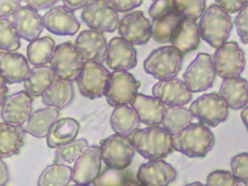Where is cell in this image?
<instances>
[{
    "mask_svg": "<svg viewBox=\"0 0 248 186\" xmlns=\"http://www.w3.org/2000/svg\"><path fill=\"white\" fill-rule=\"evenodd\" d=\"M129 139L136 153L149 160L164 159L174 151L172 135L160 125L138 128Z\"/></svg>",
    "mask_w": 248,
    "mask_h": 186,
    "instance_id": "6da1fadb",
    "label": "cell"
},
{
    "mask_svg": "<svg viewBox=\"0 0 248 186\" xmlns=\"http://www.w3.org/2000/svg\"><path fill=\"white\" fill-rule=\"evenodd\" d=\"M173 148L191 158L204 157L214 147L215 137L209 127L202 123H191L172 136Z\"/></svg>",
    "mask_w": 248,
    "mask_h": 186,
    "instance_id": "7a4b0ae2",
    "label": "cell"
},
{
    "mask_svg": "<svg viewBox=\"0 0 248 186\" xmlns=\"http://www.w3.org/2000/svg\"><path fill=\"white\" fill-rule=\"evenodd\" d=\"M201 38L208 45L217 48L226 43L233 28L231 15L217 4L206 8L199 19Z\"/></svg>",
    "mask_w": 248,
    "mask_h": 186,
    "instance_id": "3957f363",
    "label": "cell"
},
{
    "mask_svg": "<svg viewBox=\"0 0 248 186\" xmlns=\"http://www.w3.org/2000/svg\"><path fill=\"white\" fill-rule=\"evenodd\" d=\"M182 57L174 46L157 47L144 61L143 68L158 81L177 78L182 66Z\"/></svg>",
    "mask_w": 248,
    "mask_h": 186,
    "instance_id": "277c9868",
    "label": "cell"
},
{
    "mask_svg": "<svg viewBox=\"0 0 248 186\" xmlns=\"http://www.w3.org/2000/svg\"><path fill=\"white\" fill-rule=\"evenodd\" d=\"M217 76L225 79L241 77L246 68L245 51L234 41H227L212 55Z\"/></svg>",
    "mask_w": 248,
    "mask_h": 186,
    "instance_id": "5b68a950",
    "label": "cell"
},
{
    "mask_svg": "<svg viewBox=\"0 0 248 186\" xmlns=\"http://www.w3.org/2000/svg\"><path fill=\"white\" fill-rule=\"evenodd\" d=\"M102 161L111 169L124 170L133 161L136 151L129 137L114 133L102 140L100 145Z\"/></svg>",
    "mask_w": 248,
    "mask_h": 186,
    "instance_id": "8992f818",
    "label": "cell"
},
{
    "mask_svg": "<svg viewBox=\"0 0 248 186\" xmlns=\"http://www.w3.org/2000/svg\"><path fill=\"white\" fill-rule=\"evenodd\" d=\"M192 116L207 127L217 128L227 120L229 108L218 93H205L194 100L189 108Z\"/></svg>",
    "mask_w": 248,
    "mask_h": 186,
    "instance_id": "52a82bcc",
    "label": "cell"
},
{
    "mask_svg": "<svg viewBox=\"0 0 248 186\" xmlns=\"http://www.w3.org/2000/svg\"><path fill=\"white\" fill-rule=\"evenodd\" d=\"M57 78L77 81L84 66L85 61L72 42H64L56 46L49 62Z\"/></svg>",
    "mask_w": 248,
    "mask_h": 186,
    "instance_id": "ba28073f",
    "label": "cell"
},
{
    "mask_svg": "<svg viewBox=\"0 0 248 186\" xmlns=\"http://www.w3.org/2000/svg\"><path fill=\"white\" fill-rule=\"evenodd\" d=\"M81 18L91 30L113 33L119 24V14L107 0H91L83 9Z\"/></svg>",
    "mask_w": 248,
    "mask_h": 186,
    "instance_id": "9c48e42d",
    "label": "cell"
},
{
    "mask_svg": "<svg viewBox=\"0 0 248 186\" xmlns=\"http://www.w3.org/2000/svg\"><path fill=\"white\" fill-rule=\"evenodd\" d=\"M111 72L102 63L85 62L77 79L79 92L91 100L102 98L106 93Z\"/></svg>",
    "mask_w": 248,
    "mask_h": 186,
    "instance_id": "30bf717a",
    "label": "cell"
},
{
    "mask_svg": "<svg viewBox=\"0 0 248 186\" xmlns=\"http://www.w3.org/2000/svg\"><path fill=\"white\" fill-rule=\"evenodd\" d=\"M217 77L212 56L200 52L183 74V81L192 93H203L210 89Z\"/></svg>",
    "mask_w": 248,
    "mask_h": 186,
    "instance_id": "8fae6325",
    "label": "cell"
},
{
    "mask_svg": "<svg viewBox=\"0 0 248 186\" xmlns=\"http://www.w3.org/2000/svg\"><path fill=\"white\" fill-rule=\"evenodd\" d=\"M140 86L141 83L128 71H113L104 96L107 103L113 107L130 105Z\"/></svg>",
    "mask_w": 248,
    "mask_h": 186,
    "instance_id": "7c38bea8",
    "label": "cell"
},
{
    "mask_svg": "<svg viewBox=\"0 0 248 186\" xmlns=\"http://www.w3.org/2000/svg\"><path fill=\"white\" fill-rule=\"evenodd\" d=\"M117 29L120 37L132 46L145 45L152 38V23L140 11L124 15Z\"/></svg>",
    "mask_w": 248,
    "mask_h": 186,
    "instance_id": "4fadbf2b",
    "label": "cell"
},
{
    "mask_svg": "<svg viewBox=\"0 0 248 186\" xmlns=\"http://www.w3.org/2000/svg\"><path fill=\"white\" fill-rule=\"evenodd\" d=\"M102 159L99 145H89L74 163L72 181L77 185L90 186L102 172Z\"/></svg>",
    "mask_w": 248,
    "mask_h": 186,
    "instance_id": "5bb4252c",
    "label": "cell"
},
{
    "mask_svg": "<svg viewBox=\"0 0 248 186\" xmlns=\"http://www.w3.org/2000/svg\"><path fill=\"white\" fill-rule=\"evenodd\" d=\"M0 108L3 122L23 126L33 113V97L25 91L13 93L5 98Z\"/></svg>",
    "mask_w": 248,
    "mask_h": 186,
    "instance_id": "9a60e30c",
    "label": "cell"
},
{
    "mask_svg": "<svg viewBox=\"0 0 248 186\" xmlns=\"http://www.w3.org/2000/svg\"><path fill=\"white\" fill-rule=\"evenodd\" d=\"M152 93L166 107L185 106L192 101V92L178 78L159 80L153 87Z\"/></svg>",
    "mask_w": 248,
    "mask_h": 186,
    "instance_id": "2e32d148",
    "label": "cell"
},
{
    "mask_svg": "<svg viewBox=\"0 0 248 186\" xmlns=\"http://www.w3.org/2000/svg\"><path fill=\"white\" fill-rule=\"evenodd\" d=\"M43 27L56 35H75L80 29V23L74 12L64 6H54L42 16Z\"/></svg>",
    "mask_w": 248,
    "mask_h": 186,
    "instance_id": "e0dca14e",
    "label": "cell"
},
{
    "mask_svg": "<svg viewBox=\"0 0 248 186\" xmlns=\"http://www.w3.org/2000/svg\"><path fill=\"white\" fill-rule=\"evenodd\" d=\"M105 62L112 71H129L138 65V53L134 46L116 36L108 42Z\"/></svg>",
    "mask_w": 248,
    "mask_h": 186,
    "instance_id": "ac0fdd59",
    "label": "cell"
},
{
    "mask_svg": "<svg viewBox=\"0 0 248 186\" xmlns=\"http://www.w3.org/2000/svg\"><path fill=\"white\" fill-rule=\"evenodd\" d=\"M75 46L85 62L103 63L106 59L108 42L105 35L94 30H84L77 37Z\"/></svg>",
    "mask_w": 248,
    "mask_h": 186,
    "instance_id": "d6986e66",
    "label": "cell"
},
{
    "mask_svg": "<svg viewBox=\"0 0 248 186\" xmlns=\"http://www.w3.org/2000/svg\"><path fill=\"white\" fill-rule=\"evenodd\" d=\"M177 178V170L170 163L150 160L141 165L137 173L138 182L143 186H169Z\"/></svg>",
    "mask_w": 248,
    "mask_h": 186,
    "instance_id": "ffe728a7",
    "label": "cell"
},
{
    "mask_svg": "<svg viewBox=\"0 0 248 186\" xmlns=\"http://www.w3.org/2000/svg\"><path fill=\"white\" fill-rule=\"evenodd\" d=\"M12 17V23L21 39L31 42L42 34V16L38 12L27 6H21Z\"/></svg>",
    "mask_w": 248,
    "mask_h": 186,
    "instance_id": "44dd1931",
    "label": "cell"
},
{
    "mask_svg": "<svg viewBox=\"0 0 248 186\" xmlns=\"http://www.w3.org/2000/svg\"><path fill=\"white\" fill-rule=\"evenodd\" d=\"M130 106L135 111L140 122L148 127L160 125L166 109V106L157 98L142 93L136 94L130 103Z\"/></svg>",
    "mask_w": 248,
    "mask_h": 186,
    "instance_id": "7402d4cb",
    "label": "cell"
},
{
    "mask_svg": "<svg viewBox=\"0 0 248 186\" xmlns=\"http://www.w3.org/2000/svg\"><path fill=\"white\" fill-rule=\"evenodd\" d=\"M30 71L29 62L23 54L0 51V76L8 85L24 81Z\"/></svg>",
    "mask_w": 248,
    "mask_h": 186,
    "instance_id": "603a6c76",
    "label": "cell"
},
{
    "mask_svg": "<svg viewBox=\"0 0 248 186\" xmlns=\"http://www.w3.org/2000/svg\"><path fill=\"white\" fill-rule=\"evenodd\" d=\"M201 42L198 23L192 20L182 19L175 28L170 43L181 55H185L196 49Z\"/></svg>",
    "mask_w": 248,
    "mask_h": 186,
    "instance_id": "cb8c5ba5",
    "label": "cell"
},
{
    "mask_svg": "<svg viewBox=\"0 0 248 186\" xmlns=\"http://www.w3.org/2000/svg\"><path fill=\"white\" fill-rule=\"evenodd\" d=\"M218 94L228 108L242 110L248 105V81L241 77L225 78L221 83Z\"/></svg>",
    "mask_w": 248,
    "mask_h": 186,
    "instance_id": "d4e9b609",
    "label": "cell"
},
{
    "mask_svg": "<svg viewBox=\"0 0 248 186\" xmlns=\"http://www.w3.org/2000/svg\"><path fill=\"white\" fill-rule=\"evenodd\" d=\"M80 129L79 122L72 117L59 118L51 125L46 137L49 148H57L61 145L78 138Z\"/></svg>",
    "mask_w": 248,
    "mask_h": 186,
    "instance_id": "484cf974",
    "label": "cell"
},
{
    "mask_svg": "<svg viewBox=\"0 0 248 186\" xmlns=\"http://www.w3.org/2000/svg\"><path fill=\"white\" fill-rule=\"evenodd\" d=\"M61 111L54 107L41 108L33 112L25 124L23 129L35 138H46L51 125L60 118Z\"/></svg>",
    "mask_w": 248,
    "mask_h": 186,
    "instance_id": "4316f807",
    "label": "cell"
},
{
    "mask_svg": "<svg viewBox=\"0 0 248 186\" xmlns=\"http://www.w3.org/2000/svg\"><path fill=\"white\" fill-rule=\"evenodd\" d=\"M74 82L57 78L42 94L41 99L46 107L62 110L70 105L75 97Z\"/></svg>",
    "mask_w": 248,
    "mask_h": 186,
    "instance_id": "83f0119b",
    "label": "cell"
},
{
    "mask_svg": "<svg viewBox=\"0 0 248 186\" xmlns=\"http://www.w3.org/2000/svg\"><path fill=\"white\" fill-rule=\"evenodd\" d=\"M25 131L23 126L6 122L0 123V157L7 158L18 155L24 144Z\"/></svg>",
    "mask_w": 248,
    "mask_h": 186,
    "instance_id": "f1b7e54d",
    "label": "cell"
},
{
    "mask_svg": "<svg viewBox=\"0 0 248 186\" xmlns=\"http://www.w3.org/2000/svg\"><path fill=\"white\" fill-rule=\"evenodd\" d=\"M55 79V73L50 66H36L31 69L28 77L23 81L24 91L33 98L41 97Z\"/></svg>",
    "mask_w": 248,
    "mask_h": 186,
    "instance_id": "f546056e",
    "label": "cell"
},
{
    "mask_svg": "<svg viewBox=\"0 0 248 186\" xmlns=\"http://www.w3.org/2000/svg\"><path fill=\"white\" fill-rule=\"evenodd\" d=\"M140 120L130 105H117L111 116V126L114 132L129 137L140 127Z\"/></svg>",
    "mask_w": 248,
    "mask_h": 186,
    "instance_id": "4dcf8cb0",
    "label": "cell"
},
{
    "mask_svg": "<svg viewBox=\"0 0 248 186\" xmlns=\"http://www.w3.org/2000/svg\"><path fill=\"white\" fill-rule=\"evenodd\" d=\"M55 47V41L50 36L38 37L29 42L26 48V59L34 67L46 65L53 55Z\"/></svg>",
    "mask_w": 248,
    "mask_h": 186,
    "instance_id": "1f68e13d",
    "label": "cell"
},
{
    "mask_svg": "<svg viewBox=\"0 0 248 186\" xmlns=\"http://www.w3.org/2000/svg\"><path fill=\"white\" fill-rule=\"evenodd\" d=\"M193 118L191 110L185 106L166 107L160 126L167 129L173 136L188 127L192 123Z\"/></svg>",
    "mask_w": 248,
    "mask_h": 186,
    "instance_id": "d6a6232c",
    "label": "cell"
},
{
    "mask_svg": "<svg viewBox=\"0 0 248 186\" xmlns=\"http://www.w3.org/2000/svg\"><path fill=\"white\" fill-rule=\"evenodd\" d=\"M73 170L69 165L53 163L39 175L37 186H68L72 182Z\"/></svg>",
    "mask_w": 248,
    "mask_h": 186,
    "instance_id": "836d02e7",
    "label": "cell"
},
{
    "mask_svg": "<svg viewBox=\"0 0 248 186\" xmlns=\"http://www.w3.org/2000/svg\"><path fill=\"white\" fill-rule=\"evenodd\" d=\"M182 19L179 14L172 12L162 18L153 20L152 38L154 41L160 44L170 43L172 34Z\"/></svg>",
    "mask_w": 248,
    "mask_h": 186,
    "instance_id": "e575fe53",
    "label": "cell"
},
{
    "mask_svg": "<svg viewBox=\"0 0 248 186\" xmlns=\"http://www.w3.org/2000/svg\"><path fill=\"white\" fill-rule=\"evenodd\" d=\"M89 146V141L85 139H76L66 144L57 147L54 163L71 165L82 155Z\"/></svg>",
    "mask_w": 248,
    "mask_h": 186,
    "instance_id": "d590c367",
    "label": "cell"
},
{
    "mask_svg": "<svg viewBox=\"0 0 248 186\" xmlns=\"http://www.w3.org/2000/svg\"><path fill=\"white\" fill-rule=\"evenodd\" d=\"M21 47V38L9 18H0V51L16 52Z\"/></svg>",
    "mask_w": 248,
    "mask_h": 186,
    "instance_id": "8d00e7d4",
    "label": "cell"
},
{
    "mask_svg": "<svg viewBox=\"0 0 248 186\" xmlns=\"http://www.w3.org/2000/svg\"><path fill=\"white\" fill-rule=\"evenodd\" d=\"M172 8L181 18L197 22L206 9V0H172Z\"/></svg>",
    "mask_w": 248,
    "mask_h": 186,
    "instance_id": "74e56055",
    "label": "cell"
},
{
    "mask_svg": "<svg viewBox=\"0 0 248 186\" xmlns=\"http://www.w3.org/2000/svg\"><path fill=\"white\" fill-rule=\"evenodd\" d=\"M124 170L111 169L107 167L93 182V186H124L128 180Z\"/></svg>",
    "mask_w": 248,
    "mask_h": 186,
    "instance_id": "f35d334b",
    "label": "cell"
},
{
    "mask_svg": "<svg viewBox=\"0 0 248 186\" xmlns=\"http://www.w3.org/2000/svg\"><path fill=\"white\" fill-rule=\"evenodd\" d=\"M232 174L243 185L248 184V155L244 152L232 157L231 162Z\"/></svg>",
    "mask_w": 248,
    "mask_h": 186,
    "instance_id": "ab89813d",
    "label": "cell"
},
{
    "mask_svg": "<svg viewBox=\"0 0 248 186\" xmlns=\"http://www.w3.org/2000/svg\"><path fill=\"white\" fill-rule=\"evenodd\" d=\"M206 186H244L231 171L215 170L208 175L206 179Z\"/></svg>",
    "mask_w": 248,
    "mask_h": 186,
    "instance_id": "60d3db41",
    "label": "cell"
},
{
    "mask_svg": "<svg viewBox=\"0 0 248 186\" xmlns=\"http://www.w3.org/2000/svg\"><path fill=\"white\" fill-rule=\"evenodd\" d=\"M248 4L246 5L240 12H238L235 19L234 25L236 28L237 34L239 35L241 41L244 44L248 43Z\"/></svg>",
    "mask_w": 248,
    "mask_h": 186,
    "instance_id": "b9f144b4",
    "label": "cell"
},
{
    "mask_svg": "<svg viewBox=\"0 0 248 186\" xmlns=\"http://www.w3.org/2000/svg\"><path fill=\"white\" fill-rule=\"evenodd\" d=\"M172 12H174L172 8V0H155L150 6L148 11L153 20L162 18Z\"/></svg>",
    "mask_w": 248,
    "mask_h": 186,
    "instance_id": "7bdbcfd3",
    "label": "cell"
},
{
    "mask_svg": "<svg viewBox=\"0 0 248 186\" xmlns=\"http://www.w3.org/2000/svg\"><path fill=\"white\" fill-rule=\"evenodd\" d=\"M117 12H132L142 4L143 0H107Z\"/></svg>",
    "mask_w": 248,
    "mask_h": 186,
    "instance_id": "ee69618b",
    "label": "cell"
},
{
    "mask_svg": "<svg viewBox=\"0 0 248 186\" xmlns=\"http://www.w3.org/2000/svg\"><path fill=\"white\" fill-rule=\"evenodd\" d=\"M216 4L223 9L228 14H235L240 12L246 5L248 0H215Z\"/></svg>",
    "mask_w": 248,
    "mask_h": 186,
    "instance_id": "f6af8a7d",
    "label": "cell"
},
{
    "mask_svg": "<svg viewBox=\"0 0 248 186\" xmlns=\"http://www.w3.org/2000/svg\"><path fill=\"white\" fill-rule=\"evenodd\" d=\"M23 0H0V18H9L22 6Z\"/></svg>",
    "mask_w": 248,
    "mask_h": 186,
    "instance_id": "bcb514c9",
    "label": "cell"
},
{
    "mask_svg": "<svg viewBox=\"0 0 248 186\" xmlns=\"http://www.w3.org/2000/svg\"><path fill=\"white\" fill-rule=\"evenodd\" d=\"M25 6L36 12L53 8L60 0H23Z\"/></svg>",
    "mask_w": 248,
    "mask_h": 186,
    "instance_id": "7dc6e473",
    "label": "cell"
},
{
    "mask_svg": "<svg viewBox=\"0 0 248 186\" xmlns=\"http://www.w3.org/2000/svg\"><path fill=\"white\" fill-rule=\"evenodd\" d=\"M91 0H62L63 6L71 12L79 11L84 9Z\"/></svg>",
    "mask_w": 248,
    "mask_h": 186,
    "instance_id": "c3c4849f",
    "label": "cell"
},
{
    "mask_svg": "<svg viewBox=\"0 0 248 186\" xmlns=\"http://www.w3.org/2000/svg\"><path fill=\"white\" fill-rule=\"evenodd\" d=\"M10 182V171L8 165L0 157V186H5Z\"/></svg>",
    "mask_w": 248,
    "mask_h": 186,
    "instance_id": "681fc988",
    "label": "cell"
},
{
    "mask_svg": "<svg viewBox=\"0 0 248 186\" xmlns=\"http://www.w3.org/2000/svg\"><path fill=\"white\" fill-rule=\"evenodd\" d=\"M8 93H9L8 84L3 79V78L0 76V107L3 104L5 98L8 96Z\"/></svg>",
    "mask_w": 248,
    "mask_h": 186,
    "instance_id": "f907efd6",
    "label": "cell"
},
{
    "mask_svg": "<svg viewBox=\"0 0 248 186\" xmlns=\"http://www.w3.org/2000/svg\"><path fill=\"white\" fill-rule=\"evenodd\" d=\"M240 116H241V119H242V121H243L244 125L246 126V128H248V106L244 107V108L241 110Z\"/></svg>",
    "mask_w": 248,
    "mask_h": 186,
    "instance_id": "816d5d0a",
    "label": "cell"
},
{
    "mask_svg": "<svg viewBox=\"0 0 248 186\" xmlns=\"http://www.w3.org/2000/svg\"><path fill=\"white\" fill-rule=\"evenodd\" d=\"M141 186V185H140V183H139V182H138V183H137V182H134V181H129V180H128V181H127V182H126V184H125V186Z\"/></svg>",
    "mask_w": 248,
    "mask_h": 186,
    "instance_id": "f5cc1de1",
    "label": "cell"
},
{
    "mask_svg": "<svg viewBox=\"0 0 248 186\" xmlns=\"http://www.w3.org/2000/svg\"><path fill=\"white\" fill-rule=\"evenodd\" d=\"M185 186H206L205 185H203L200 182H194V183H191L189 185H186Z\"/></svg>",
    "mask_w": 248,
    "mask_h": 186,
    "instance_id": "db71d44e",
    "label": "cell"
},
{
    "mask_svg": "<svg viewBox=\"0 0 248 186\" xmlns=\"http://www.w3.org/2000/svg\"><path fill=\"white\" fill-rule=\"evenodd\" d=\"M83 186V185H74V186Z\"/></svg>",
    "mask_w": 248,
    "mask_h": 186,
    "instance_id": "11a10c76",
    "label": "cell"
},
{
    "mask_svg": "<svg viewBox=\"0 0 248 186\" xmlns=\"http://www.w3.org/2000/svg\"><path fill=\"white\" fill-rule=\"evenodd\" d=\"M154 1H155V0H154Z\"/></svg>",
    "mask_w": 248,
    "mask_h": 186,
    "instance_id": "9f6ffc18",
    "label": "cell"
},
{
    "mask_svg": "<svg viewBox=\"0 0 248 186\" xmlns=\"http://www.w3.org/2000/svg\"></svg>",
    "mask_w": 248,
    "mask_h": 186,
    "instance_id": "6f0895ef",
    "label": "cell"
}]
</instances>
